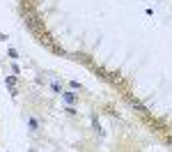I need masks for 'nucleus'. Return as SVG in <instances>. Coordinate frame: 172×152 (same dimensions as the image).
<instances>
[{
	"mask_svg": "<svg viewBox=\"0 0 172 152\" xmlns=\"http://www.w3.org/2000/svg\"><path fill=\"white\" fill-rule=\"evenodd\" d=\"M26 26L32 30V32H39V28H42V23H39V18L34 16V14H26Z\"/></svg>",
	"mask_w": 172,
	"mask_h": 152,
	"instance_id": "f257e3e1",
	"label": "nucleus"
},
{
	"mask_svg": "<svg viewBox=\"0 0 172 152\" xmlns=\"http://www.w3.org/2000/svg\"><path fill=\"white\" fill-rule=\"evenodd\" d=\"M62 99H64L67 104H76V101H78V95H76V92H62Z\"/></svg>",
	"mask_w": 172,
	"mask_h": 152,
	"instance_id": "f03ea898",
	"label": "nucleus"
},
{
	"mask_svg": "<svg viewBox=\"0 0 172 152\" xmlns=\"http://www.w3.org/2000/svg\"><path fill=\"white\" fill-rule=\"evenodd\" d=\"M129 104L133 108H138V111H140V113H145V115H149V111H147L145 106H142V104H140V101H138V99H129Z\"/></svg>",
	"mask_w": 172,
	"mask_h": 152,
	"instance_id": "7ed1b4c3",
	"label": "nucleus"
},
{
	"mask_svg": "<svg viewBox=\"0 0 172 152\" xmlns=\"http://www.w3.org/2000/svg\"><path fill=\"white\" fill-rule=\"evenodd\" d=\"M28 125H30V129H32V131H37V120H34V117H30V120H28Z\"/></svg>",
	"mask_w": 172,
	"mask_h": 152,
	"instance_id": "20e7f679",
	"label": "nucleus"
},
{
	"mask_svg": "<svg viewBox=\"0 0 172 152\" xmlns=\"http://www.w3.org/2000/svg\"><path fill=\"white\" fill-rule=\"evenodd\" d=\"M5 83H7L9 88H14V83H16V79H14V76H7V79H5Z\"/></svg>",
	"mask_w": 172,
	"mask_h": 152,
	"instance_id": "39448f33",
	"label": "nucleus"
},
{
	"mask_svg": "<svg viewBox=\"0 0 172 152\" xmlns=\"http://www.w3.org/2000/svg\"><path fill=\"white\" fill-rule=\"evenodd\" d=\"M9 58H12V60H18V53L14 51V48H9Z\"/></svg>",
	"mask_w": 172,
	"mask_h": 152,
	"instance_id": "423d86ee",
	"label": "nucleus"
},
{
	"mask_svg": "<svg viewBox=\"0 0 172 152\" xmlns=\"http://www.w3.org/2000/svg\"><path fill=\"white\" fill-rule=\"evenodd\" d=\"M71 88H74V90H83V85H80L78 81H71Z\"/></svg>",
	"mask_w": 172,
	"mask_h": 152,
	"instance_id": "0eeeda50",
	"label": "nucleus"
},
{
	"mask_svg": "<svg viewBox=\"0 0 172 152\" xmlns=\"http://www.w3.org/2000/svg\"><path fill=\"white\" fill-rule=\"evenodd\" d=\"M64 113H67V115H76V111H74V106H69V108H64Z\"/></svg>",
	"mask_w": 172,
	"mask_h": 152,
	"instance_id": "6e6552de",
	"label": "nucleus"
},
{
	"mask_svg": "<svg viewBox=\"0 0 172 152\" xmlns=\"http://www.w3.org/2000/svg\"><path fill=\"white\" fill-rule=\"evenodd\" d=\"M30 152H34V150H30Z\"/></svg>",
	"mask_w": 172,
	"mask_h": 152,
	"instance_id": "1a4fd4ad",
	"label": "nucleus"
}]
</instances>
